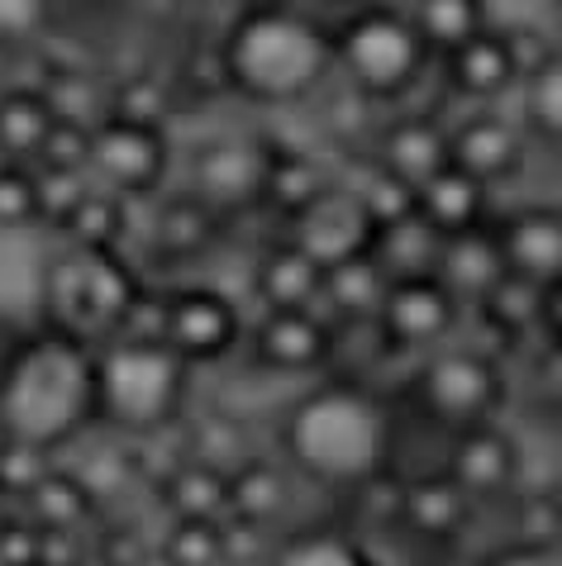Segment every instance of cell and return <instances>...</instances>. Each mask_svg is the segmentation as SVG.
<instances>
[{
	"label": "cell",
	"mask_w": 562,
	"mask_h": 566,
	"mask_svg": "<svg viewBox=\"0 0 562 566\" xmlns=\"http://www.w3.org/2000/svg\"><path fill=\"white\" fill-rule=\"evenodd\" d=\"M549 338H553L558 348H562V281H558L553 291H549Z\"/></svg>",
	"instance_id": "cell-43"
},
{
	"label": "cell",
	"mask_w": 562,
	"mask_h": 566,
	"mask_svg": "<svg viewBox=\"0 0 562 566\" xmlns=\"http://www.w3.org/2000/svg\"><path fill=\"white\" fill-rule=\"evenodd\" d=\"M272 134H215L200 138L186 157V191L200 196L210 210H220L225 219L258 210L262 200V177H268V157H272Z\"/></svg>",
	"instance_id": "cell-10"
},
{
	"label": "cell",
	"mask_w": 562,
	"mask_h": 566,
	"mask_svg": "<svg viewBox=\"0 0 562 566\" xmlns=\"http://www.w3.org/2000/svg\"><path fill=\"white\" fill-rule=\"evenodd\" d=\"M549 6H553V14H558V10H562V0H549Z\"/></svg>",
	"instance_id": "cell-49"
},
{
	"label": "cell",
	"mask_w": 562,
	"mask_h": 566,
	"mask_svg": "<svg viewBox=\"0 0 562 566\" xmlns=\"http://www.w3.org/2000/svg\"><path fill=\"white\" fill-rule=\"evenodd\" d=\"M481 566H562V547H539V543H520L510 538L506 547L487 553Z\"/></svg>",
	"instance_id": "cell-42"
},
{
	"label": "cell",
	"mask_w": 562,
	"mask_h": 566,
	"mask_svg": "<svg viewBox=\"0 0 562 566\" xmlns=\"http://www.w3.org/2000/svg\"><path fill=\"white\" fill-rule=\"evenodd\" d=\"M491 229L510 272L539 281L543 291H553L562 281V206H549V200L496 206Z\"/></svg>",
	"instance_id": "cell-16"
},
{
	"label": "cell",
	"mask_w": 562,
	"mask_h": 566,
	"mask_svg": "<svg viewBox=\"0 0 562 566\" xmlns=\"http://www.w3.org/2000/svg\"><path fill=\"white\" fill-rule=\"evenodd\" d=\"M248 291L258 295V310H310V305H320L324 266L301 243H291L287 233H272L253 258Z\"/></svg>",
	"instance_id": "cell-22"
},
{
	"label": "cell",
	"mask_w": 562,
	"mask_h": 566,
	"mask_svg": "<svg viewBox=\"0 0 562 566\" xmlns=\"http://www.w3.org/2000/svg\"><path fill=\"white\" fill-rule=\"evenodd\" d=\"M334 186V171L320 163L315 153L305 148H291V144H272V157H268V177H262V200L258 210H268L277 224H287L291 214H301L310 200L320 191Z\"/></svg>",
	"instance_id": "cell-30"
},
{
	"label": "cell",
	"mask_w": 562,
	"mask_h": 566,
	"mask_svg": "<svg viewBox=\"0 0 562 566\" xmlns=\"http://www.w3.org/2000/svg\"><path fill=\"white\" fill-rule=\"evenodd\" d=\"M58 0H0V53H29L53 34Z\"/></svg>",
	"instance_id": "cell-38"
},
{
	"label": "cell",
	"mask_w": 562,
	"mask_h": 566,
	"mask_svg": "<svg viewBox=\"0 0 562 566\" xmlns=\"http://www.w3.org/2000/svg\"><path fill=\"white\" fill-rule=\"evenodd\" d=\"M472 518H477V505L462 495V485L452 481L444 467L419 471V476H400L392 528H400L410 543H429V547L462 543Z\"/></svg>",
	"instance_id": "cell-17"
},
{
	"label": "cell",
	"mask_w": 562,
	"mask_h": 566,
	"mask_svg": "<svg viewBox=\"0 0 562 566\" xmlns=\"http://www.w3.org/2000/svg\"><path fill=\"white\" fill-rule=\"evenodd\" d=\"M34 186H39V224L58 233L67 224V214L76 210V200L91 191L86 171H53V167H34Z\"/></svg>",
	"instance_id": "cell-39"
},
{
	"label": "cell",
	"mask_w": 562,
	"mask_h": 566,
	"mask_svg": "<svg viewBox=\"0 0 562 566\" xmlns=\"http://www.w3.org/2000/svg\"><path fill=\"white\" fill-rule=\"evenodd\" d=\"M153 206V219H148V243L153 253L167 258V262H196L206 258L215 243H220V233L229 219L220 210H210L200 196H191L181 186V191H163L148 200Z\"/></svg>",
	"instance_id": "cell-23"
},
{
	"label": "cell",
	"mask_w": 562,
	"mask_h": 566,
	"mask_svg": "<svg viewBox=\"0 0 562 566\" xmlns=\"http://www.w3.org/2000/svg\"><path fill=\"white\" fill-rule=\"evenodd\" d=\"M400 400L419 423H429V429H439L448 438V433L501 419L510 400V376L496 348L452 338L444 348L405 361Z\"/></svg>",
	"instance_id": "cell-6"
},
{
	"label": "cell",
	"mask_w": 562,
	"mask_h": 566,
	"mask_svg": "<svg viewBox=\"0 0 562 566\" xmlns=\"http://www.w3.org/2000/svg\"><path fill=\"white\" fill-rule=\"evenodd\" d=\"M396 410L377 386L315 376L277 419V458L315 491L348 500L357 485L392 471Z\"/></svg>",
	"instance_id": "cell-2"
},
{
	"label": "cell",
	"mask_w": 562,
	"mask_h": 566,
	"mask_svg": "<svg viewBox=\"0 0 562 566\" xmlns=\"http://www.w3.org/2000/svg\"><path fill=\"white\" fill-rule=\"evenodd\" d=\"M158 505L167 518H206V524H225L229 518V467L186 458L158 476Z\"/></svg>",
	"instance_id": "cell-28"
},
{
	"label": "cell",
	"mask_w": 562,
	"mask_h": 566,
	"mask_svg": "<svg viewBox=\"0 0 562 566\" xmlns=\"http://www.w3.org/2000/svg\"><path fill=\"white\" fill-rule=\"evenodd\" d=\"M196 367L181 361L163 338H105L96 343V429L158 438L191 415Z\"/></svg>",
	"instance_id": "cell-4"
},
{
	"label": "cell",
	"mask_w": 562,
	"mask_h": 566,
	"mask_svg": "<svg viewBox=\"0 0 562 566\" xmlns=\"http://www.w3.org/2000/svg\"><path fill=\"white\" fill-rule=\"evenodd\" d=\"M129 210H134V200H124L91 181V191L76 200V210L67 214V224H62L53 239L76 243V248H119L124 229H129Z\"/></svg>",
	"instance_id": "cell-36"
},
{
	"label": "cell",
	"mask_w": 562,
	"mask_h": 566,
	"mask_svg": "<svg viewBox=\"0 0 562 566\" xmlns=\"http://www.w3.org/2000/svg\"><path fill=\"white\" fill-rule=\"evenodd\" d=\"M14 510H24L43 533H86L101 518V500L91 495L82 485V476H76V471L58 458L20 495V505H14Z\"/></svg>",
	"instance_id": "cell-27"
},
{
	"label": "cell",
	"mask_w": 562,
	"mask_h": 566,
	"mask_svg": "<svg viewBox=\"0 0 562 566\" xmlns=\"http://www.w3.org/2000/svg\"><path fill=\"white\" fill-rule=\"evenodd\" d=\"M0 343V438L67 458L96 433V343L58 324L6 328Z\"/></svg>",
	"instance_id": "cell-1"
},
{
	"label": "cell",
	"mask_w": 562,
	"mask_h": 566,
	"mask_svg": "<svg viewBox=\"0 0 562 566\" xmlns=\"http://www.w3.org/2000/svg\"><path fill=\"white\" fill-rule=\"evenodd\" d=\"M553 29H558V34H553V43H558V49H562V10L553 14Z\"/></svg>",
	"instance_id": "cell-47"
},
{
	"label": "cell",
	"mask_w": 562,
	"mask_h": 566,
	"mask_svg": "<svg viewBox=\"0 0 562 566\" xmlns=\"http://www.w3.org/2000/svg\"><path fill=\"white\" fill-rule=\"evenodd\" d=\"M386 286H392L386 266L372 258V248H363V253H353V258L324 266L320 310L330 314L334 324L377 319V310H382V301H386Z\"/></svg>",
	"instance_id": "cell-31"
},
{
	"label": "cell",
	"mask_w": 562,
	"mask_h": 566,
	"mask_svg": "<svg viewBox=\"0 0 562 566\" xmlns=\"http://www.w3.org/2000/svg\"><path fill=\"white\" fill-rule=\"evenodd\" d=\"M529 157H534V144H529L524 124L514 119V109H506V105L458 109V115L448 119V163L472 171L496 196H501L510 181H520Z\"/></svg>",
	"instance_id": "cell-14"
},
{
	"label": "cell",
	"mask_w": 562,
	"mask_h": 566,
	"mask_svg": "<svg viewBox=\"0 0 562 566\" xmlns=\"http://www.w3.org/2000/svg\"><path fill=\"white\" fill-rule=\"evenodd\" d=\"M439 467L462 485V495L477 510L501 505V500H514V491H524V448L501 419L448 433V452Z\"/></svg>",
	"instance_id": "cell-15"
},
{
	"label": "cell",
	"mask_w": 562,
	"mask_h": 566,
	"mask_svg": "<svg viewBox=\"0 0 562 566\" xmlns=\"http://www.w3.org/2000/svg\"><path fill=\"white\" fill-rule=\"evenodd\" d=\"M510 109L524 124L534 148H562V49L558 43L524 67Z\"/></svg>",
	"instance_id": "cell-32"
},
{
	"label": "cell",
	"mask_w": 562,
	"mask_h": 566,
	"mask_svg": "<svg viewBox=\"0 0 562 566\" xmlns=\"http://www.w3.org/2000/svg\"><path fill=\"white\" fill-rule=\"evenodd\" d=\"M496 191L481 186L472 171L444 163L429 181L415 186V210L429 219L439 233H462V229H477V224H491L496 214Z\"/></svg>",
	"instance_id": "cell-25"
},
{
	"label": "cell",
	"mask_w": 562,
	"mask_h": 566,
	"mask_svg": "<svg viewBox=\"0 0 562 566\" xmlns=\"http://www.w3.org/2000/svg\"><path fill=\"white\" fill-rule=\"evenodd\" d=\"M215 62L225 96L253 109H301L334 82L330 20L301 0H253L233 10Z\"/></svg>",
	"instance_id": "cell-3"
},
{
	"label": "cell",
	"mask_w": 562,
	"mask_h": 566,
	"mask_svg": "<svg viewBox=\"0 0 562 566\" xmlns=\"http://www.w3.org/2000/svg\"><path fill=\"white\" fill-rule=\"evenodd\" d=\"M268 566H382L367 553V543L343 524V518H320V524H291L272 538Z\"/></svg>",
	"instance_id": "cell-29"
},
{
	"label": "cell",
	"mask_w": 562,
	"mask_h": 566,
	"mask_svg": "<svg viewBox=\"0 0 562 566\" xmlns=\"http://www.w3.org/2000/svg\"><path fill=\"white\" fill-rule=\"evenodd\" d=\"M334 82L372 109H400L434 76V53L400 0H357L330 20Z\"/></svg>",
	"instance_id": "cell-5"
},
{
	"label": "cell",
	"mask_w": 562,
	"mask_h": 566,
	"mask_svg": "<svg viewBox=\"0 0 562 566\" xmlns=\"http://www.w3.org/2000/svg\"><path fill=\"white\" fill-rule=\"evenodd\" d=\"M82 6H96V10H115V6H124V0H82Z\"/></svg>",
	"instance_id": "cell-46"
},
{
	"label": "cell",
	"mask_w": 562,
	"mask_h": 566,
	"mask_svg": "<svg viewBox=\"0 0 562 566\" xmlns=\"http://www.w3.org/2000/svg\"><path fill=\"white\" fill-rule=\"evenodd\" d=\"M181 6H210V0H181Z\"/></svg>",
	"instance_id": "cell-48"
},
{
	"label": "cell",
	"mask_w": 562,
	"mask_h": 566,
	"mask_svg": "<svg viewBox=\"0 0 562 566\" xmlns=\"http://www.w3.org/2000/svg\"><path fill=\"white\" fill-rule=\"evenodd\" d=\"M377 324H382L386 343L396 348V357L415 361V357H425L434 348H444V343H452V338H462L467 305L434 272L396 276L392 286H386Z\"/></svg>",
	"instance_id": "cell-12"
},
{
	"label": "cell",
	"mask_w": 562,
	"mask_h": 566,
	"mask_svg": "<svg viewBox=\"0 0 562 566\" xmlns=\"http://www.w3.org/2000/svg\"><path fill=\"white\" fill-rule=\"evenodd\" d=\"M467 319L487 324L501 348H520V343H534L539 334H549V291L506 266L501 281L467 310Z\"/></svg>",
	"instance_id": "cell-24"
},
{
	"label": "cell",
	"mask_w": 562,
	"mask_h": 566,
	"mask_svg": "<svg viewBox=\"0 0 562 566\" xmlns=\"http://www.w3.org/2000/svg\"><path fill=\"white\" fill-rule=\"evenodd\" d=\"M501 272H506V258H501V243H496L491 224H477V229H462V233H444L434 276H439L467 310H472L481 295L501 281Z\"/></svg>",
	"instance_id": "cell-26"
},
{
	"label": "cell",
	"mask_w": 562,
	"mask_h": 566,
	"mask_svg": "<svg viewBox=\"0 0 562 566\" xmlns=\"http://www.w3.org/2000/svg\"><path fill=\"white\" fill-rule=\"evenodd\" d=\"M400 6L415 20L419 39L429 43L434 57H444L448 49H458V43H467L491 24L487 0H400Z\"/></svg>",
	"instance_id": "cell-35"
},
{
	"label": "cell",
	"mask_w": 562,
	"mask_h": 566,
	"mask_svg": "<svg viewBox=\"0 0 562 566\" xmlns=\"http://www.w3.org/2000/svg\"><path fill=\"white\" fill-rule=\"evenodd\" d=\"M367 153L400 181L419 186L448 163V119L439 109H396L377 124Z\"/></svg>",
	"instance_id": "cell-20"
},
{
	"label": "cell",
	"mask_w": 562,
	"mask_h": 566,
	"mask_svg": "<svg viewBox=\"0 0 562 566\" xmlns=\"http://www.w3.org/2000/svg\"><path fill=\"white\" fill-rule=\"evenodd\" d=\"M439 248H444V233L429 224L419 210L392 219V224H377L372 229V258L386 266V276H419V272H434L439 262Z\"/></svg>",
	"instance_id": "cell-34"
},
{
	"label": "cell",
	"mask_w": 562,
	"mask_h": 566,
	"mask_svg": "<svg viewBox=\"0 0 562 566\" xmlns=\"http://www.w3.org/2000/svg\"><path fill=\"white\" fill-rule=\"evenodd\" d=\"M29 566H49V562H29Z\"/></svg>",
	"instance_id": "cell-50"
},
{
	"label": "cell",
	"mask_w": 562,
	"mask_h": 566,
	"mask_svg": "<svg viewBox=\"0 0 562 566\" xmlns=\"http://www.w3.org/2000/svg\"><path fill=\"white\" fill-rule=\"evenodd\" d=\"M53 243L58 239L49 229H0V324L6 328L39 319Z\"/></svg>",
	"instance_id": "cell-21"
},
{
	"label": "cell",
	"mask_w": 562,
	"mask_h": 566,
	"mask_svg": "<svg viewBox=\"0 0 562 566\" xmlns=\"http://www.w3.org/2000/svg\"><path fill=\"white\" fill-rule=\"evenodd\" d=\"M301 6H310V10H324V6H357V0H301Z\"/></svg>",
	"instance_id": "cell-44"
},
{
	"label": "cell",
	"mask_w": 562,
	"mask_h": 566,
	"mask_svg": "<svg viewBox=\"0 0 562 566\" xmlns=\"http://www.w3.org/2000/svg\"><path fill=\"white\" fill-rule=\"evenodd\" d=\"M10 510H14V495H10V485L0 481V514H10Z\"/></svg>",
	"instance_id": "cell-45"
},
{
	"label": "cell",
	"mask_w": 562,
	"mask_h": 566,
	"mask_svg": "<svg viewBox=\"0 0 562 566\" xmlns=\"http://www.w3.org/2000/svg\"><path fill=\"white\" fill-rule=\"evenodd\" d=\"M144 286L148 281L124 258V248H76L58 239L49 272H43L39 319L67 328L86 343H105L119 334L124 314Z\"/></svg>",
	"instance_id": "cell-7"
},
{
	"label": "cell",
	"mask_w": 562,
	"mask_h": 566,
	"mask_svg": "<svg viewBox=\"0 0 562 566\" xmlns=\"http://www.w3.org/2000/svg\"><path fill=\"white\" fill-rule=\"evenodd\" d=\"M0 229H43L39 186L29 163H0Z\"/></svg>",
	"instance_id": "cell-40"
},
{
	"label": "cell",
	"mask_w": 562,
	"mask_h": 566,
	"mask_svg": "<svg viewBox=\"0 0 562 566\" xmlns=\"http://www.w3.org/2000/svg\"><path fill=\"white\" fill-rule=\"evenodd\" d=\"M305 481L295 476L272 452H248L239 467H229V518L233 524H253L262 533H287V518L301 505Z\"/></svg>",
	"instance_id": "cell-19"
},
{
	"label": "cell",
	"mask_w": 562,
	"mask_h": 566,
	"mask_svg": "<svg viewBox=\"0 0 562 566\" xmlns=\"http://www.w3.org/2000/svg\"><path fill=\"white\" fill-rule=\"evenodd\" d=\"M171 163H177V153H171L167 124H144L124 115H101L91 124L86 177L105 191L134 200V206L167 191Z\"/></svg>",
	"instance_id": "cell-9"
},
{
	"label": "cell",
	"mask_w": 562,
	"mask_h": 566,
	"mask_svg": "<svg viewBox=\"0 0 562 566\" xmlns=\"http://www.w3.org/2000/svg\"><path fill=\"white\" fill-rule=\"evenodd\" d=\"M277 233H287L291 243H301L320 266L343 262V258L372 248V219L363 210V200H357L339 177H334L330 191H320L301 214H291L287 224H277Z\"/></svg>",
	"instance_id": "cell-18"
},
{
	"label": "cell",
	"mask_w": 562,
	"mask_h": 566,
	"mask_svg": "<svg viewBox=\"0 0 562 566\" xmlns=\"http://www.w3.org/2000/svg\"><path fill=\"white\" fill-rule=\"evenodd\" d=\"M248 361L277 381H315L334 357V319L320 305L310 310H258L243 338Z\"/></svg>",
	"instance_id": "cell-11"
},
{
	"label": "cell",
	"mask_w": 562,
	"mask_h": 566,
	"mask_svg": "<svg viewBox=\"0 0 562 566\" xmlns=\"http://www.w3.org/2000/svg\"><path fill=\"white\" fill-rule=\"evenodd\" d=\"M163 562L167 566H229L225 524H206V518H171L163 533Z\"/></svg>",
	"instance_id": "cell-37"
},
{
	"label": "cell",
	"mask_w": 562,
	"mask_h": 566,
	"mask_svg": "<svg viewBox=\"0 0 562 566\" xmlns=\"http://www.w3.org/2000/svg\"><path fill=\"white\" fill-rule=\"evenodd\" d=\"M248 314L225 286L215 281H171L163 286V343L196 371H210L243 353Z\"/></svg>",
	"instance_id": "cell-8"
},
{
	"label": "cell",
	"mask_w": 562,
	"mask_h": 566,
	"mask_svg": "<svg viewBox=\"0 0 562 566\" xmlns=\"http://www.w3.org/2000/svg\"><path fill=\"white\" fill-rule=\"evenodd\" d=\"M58 109L43 86H0V163H29L53 134Z\"/></svg>",
	"instance_id": "cell-33"
},
{
	"label": "cell",
	"mask_w": 562,
	"mask_h": 566,
	"mask_svg": "<svg viewBox=\"0 0 562 566\" xmlns=\"http://www.w3.org/2000/svg\"><path fill=\"white\" fill-rule=\"evenodd\" d=\"M524 62H529L524 39L510 34L501 24H487L481 34L458 43V49H448L444 57H434V82H439L444 96L462 109L501 105V101H514Z\"/></svg>",
	"instance_id": "cell-13"
},
{
	"label": "cell",
	"mask_w": 562,
	"mask_h": 566,
	"mask_svg": "<svg viewBox=\"0 0 562 566\" xmlns=\"http://www.w3.org/2000/svg\"><path fill=\"white\" fill-rule=\"evenodd\" d=\"M91 157V124L86 119H67L58 115L53 134L43 138V148L34 157V167H53V171H86Z\"/></svg>",
	"instance_id": "cell-41"
}]
</instances>
